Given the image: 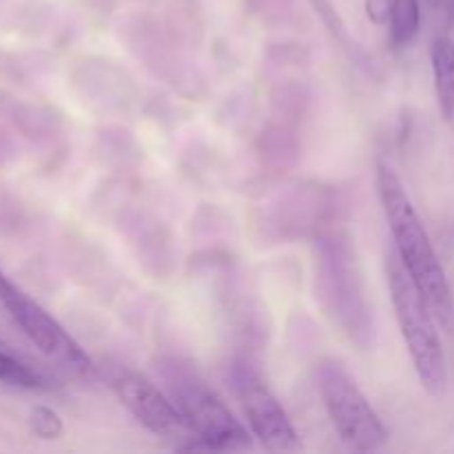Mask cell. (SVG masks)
Segmentation results:
<instances>
[{
	"label": "cell",
	"mask_w": 454,
	"mask_h": 454,
	"mask_svg": "<svg viewBox=\"0 0 454 454\" xmlns=\"http://www.w3.org/2000/svg\"><path fill=\"white\" fill-rule=\"evenodd\" d=\"M319 395L341 442L357 452H375L388 442V430L353 377L326 359L317 368Z\"/></svg>",
	"instance_id": "4"
},
{
	"label": "cell",
	"mask_w": 454,
	"mask_h": 454,
	"mask_svg": "<svg viewBox=\"0 0 454 454\" xmlns=\"http://www.w3.org/2000/svg\"><path fill=\"white\" fill-rule=\"evenodd\" d=\"M0 384L25 390L49 388V380L38 368H34L22 357H18L13 350H9L3 344H0Z\"/></svg>",
	"instance_id": "9"
},
{
	"label": "cell",
	"mask_w": 454,
	"mask_h": 454,
	"mask_svg": "<svg viewBox=\"0 0 454 454\" xmlns=\"http://www.w3.org/2000/svg\"><path fill=\"white\" fill-rule=\"evenodd\" d=\"M421 27V4L419 0H393L388 18L390 43L395 47H406L412 43Z\"/></svg>",
	"instance_id": "10"
},
{
	"label": "cell",
	"mask_w": 454,
	"mask_h": 454,
	"mask_svg": "<svg viewBox=\"0 0 454 454\" xmlns=\"http://www.w3.org/2000/svg\"><path fill=\"white\" fill-rule=\"evenodd\" d=\"M4 282H7V275H4L3 270H0V293H3V286H4Z\"/></svg>",
	"instance_id": "13"
},
{
	"label": "cell",
	"mask_w": 454,
	"mask_h": 454,
	"mask_svg": "<svg viewBox=\"0 0 454 454\" xmlns=\"http://www.w3.org/2000/svg\"><path fill=\"white\" fill-rule=\"evenodd\" d=\"M386 269H388V286L395 315H397L399 331H402L408 353H411L412 366L419 375L421 386L433 397H442L448 386V366L442 337H439L437 324H434L437 317L411 279L397 253L388 257Z\"/></svg>",
	"instance_id": "3"
},
{
	"label": "cell",
	"mask_w": 454,
	"mask_h": 454,
	"mask_svg": "<svg viewBox=\"0 0 454 454\" xmlns=\"http://www.w3.org/2000/svg\"><path fill=\"white\" fill-rule=\"evenodd\" d=\"M377 191H380L381 207H384L386 220L393 233L395 253L406 266L408 275L419 288L424 300L428 301L437 322L448 328L454 317V297L446 270L434 253L428 231L417 208L412 207L402 180L386 162L377 164Z\"/></svg>",
	"instance_id": "1"
},
{
	"label": "cell",
	"mask_w": 454,
	"mask_h": 454,
	"mask_svg": "<svg viewBox=\"0 0 454 454\" xmlns=\"http://www.w3.org/2000/svg\"><path fill=\"white\" fill-rule=\"evenodd\" d=\"M102 375H105L106 384L114 390L115 397H118V402L131 412L137 424L145 426L155 437L168 439V442L189 439L186 450H191L193 434H191L184 417L180 415L168 393H162L149 377L133 371L131 366L122 362L106 359L102 364Z\"/></svg>",
	"instance_id": "5"
},
{
	"label": "cell",
	"mask_w": 454,
	"mask_h": 454,
	"mask_svg": "<svg viewBox=\"0 0 454 454\" xmlns=\"http://www.w3.org/2000/svg\"><path fill=\"white\" fill-rule=\"evenodd\" d=\"M231 381L253 437L270 452L295 450L300 443L295 426L291 424L284 406L262 380L260 372L251 364L238 362L231 368Z\"/></svg>",
	"instance_id": "7"
},
{
	"label": "cell",
	"mask_w": 454,
	"mask_h": 454,
	"mask_svg": "<svg viewBox=\"0 0 454 454\" xmlns=\"http://www.w3.org/2000/svg\"><path fill=\"white\" fill-rule=\"evenodd\" d=\"M164 388L184 417L193 446L191 450L238 452L251 448V434L235 419L231 408L220 395L202 380L191 364L180 359H167L160 364Z\"/></svg>",
	"instance_id": "2"
},
{
	"label": "cell",
	"mask_w": 454,
	"mask_h": 454,
	"mask_svg": "<svg viewBox=\"0 0 454 454\" xmlns=\"http://www.w3.org/2000/svg\"><path fill=\"white\" fill-rule=\"evenodd\" d=\"M390 7H393V0H366V16L375 25H384L390 18Z\"/></svg>",
	"instance_id": "12"
},
{
	"label": "cell",
	"mask_w": 454,
	"mask_h": 454,
	"mask_svg": "<svg viewBox=\"0 0 454 454\" xmlns=\"http://www.w3.org/2000/svg\"><path fill=\"white\" fill-rule=\"evenodd\" d=\"M0 309L12 317V322L25 333L27 340L56 366L65 368L74 377H89L93 372L91 359L75 344L74 337L27 293H22L7 278L0 293Z\"/></svg>",
	"instance_id": "6"
},
{
	"label": "cell",
	"mask_w": 454,
	"mask_h": 454,
	"mask_svg": "<svg viewBox=\"0 0 454 454\" xmlns=\"http://www.w3.org/2000/svg\"><path fill=\"white\" fill-rule=\"evenodd\" d=\"M29 428L31 433L44 442H56L65 433L60 415L49 406H34L29 412Z\"/></svg>",
	"instance_id": "11"
},
{
	"label": "cell",
	"mask_w": 454,
	"mask_h": 454,
	"mask_svg": "<svg viewBox=\"0 0 454 454\" xmlns=\"http://www.w3.org/2000/svg\"><path fill=\"white\" fill-rule=\"evenodd\" d=\"M433 75L434 91H437L439 109L443 118H454V40L448 35H439L433 43Z\"/></svg>",
	"instance_id": "8"
}]
</instances>
